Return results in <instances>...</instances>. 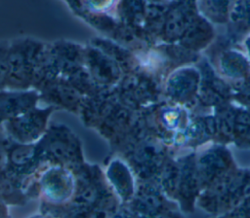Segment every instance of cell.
<instances>
[{
    "label": "cell",
    "mask_w": 250,
    "mask_h": 218,
    "mask_svg": "<svg viewBox=\"0 0 250 218\" xmlns=\"http://www.w3.org/2000/svg\"><path fill=\"white\" fill-rule=\"evenodd\" d=\"M170 1H184V0H170Z\"/></svg>",
    "instance_id": "16"
},
{
    "label": "cell",
    "mask_w": 250,
    "mask_h": 218,
    "mask_svg": "<svg viewBox=\"0 0 250 218\" xmlns=\"http://www.w3.org/2000/svg\"><path fill=\"white\" fill-rule=\"evenodd\" d=\"M148 3H166L167 0H146Z\"/></svg>",
    "instance_id": "14"
},
{
    "label": "cell",
    "mask_w": 250,
    "mask_h": 218,
    "mask_svg": "<svg viewBox=\"0 0 250 218\" xmlns=\"http://www.w3.org/2000/svg\"><path fill=\"white\" fill-rule=\"evenodd\" d=\"M235 0H196L198 13L212 24H227Z\"/></svg>",
    "instance_id": "10"
},
{
    "label": "cell",
    "mask_w": 250,
    "mask_h": 218,
    "mask_svg": "<svg viewBox=\"0 0 250 218\" xmlns=\"http://www.w3.org/2000/svg\"><path fill=\"white\" fill-rule=\"evenodd\" d=\"M3 139L0 137V173L2 172V170L5 167V159H6V149H5V145L4 142L2 141Z\"/></svg>",
    "instance_id": "13"
},
{
    "label": "cell",
    "mask_w": 250,
    "mask_h": 218,
    "mask_svg": "<svg viewBox=\"0 0 250 218\" xmlns=\"http://www.w3.org/2000/svg\"><path fill=\"white\" fill-rule=\"evenodd\" d=\"M76 182L74 175L63 165L55 164L42 173L40 193L49 203L62 204L74 199Z\"/></svg>",
    "instance_id": "3"
},
{
    "label": "cell",
    "mask_w": 250,
    "mask_h": 218,
    "mask_svg": "<svg viewBox=\"0 0 250 218\" xmlns=\"http://www.w3.org/2000/svg\"><path fill=\"white\" fill-rule=\"evenodd\" d=\"M3 210H6L5 209V205L4 203H2V200H0V215H3Z\"/></svg>",
    "instance_id": "15"
},
{
    "label": "cell",
    "mask_w": 250,
    "mask_h": 218,
    "mask_svg": "<svg viewBox=\"0 0 250 218\" xmlns=\"http://www.w3.org/2000/svg\"><path fill=\"white\" fill-rule=\"evenodd\" d=\"M9 41H0V90L6 87L8 77Z\"/></svg>",
    "instance_id": "12"
},
{
    "label": "cell",
    "mask_w": 250,
    "mask_h": 218,
    "mask_svg": "<svg viewBox=\"0 0 250 218\" xmlns=\"http://www.w3.org/2000/svg\"><path fill=\"white\" fill-rule=\"evenodd\" d=\"M199 72L193 67H182L174 71L167 81L168 94L180 101L188 100L196 92Z\"/></svg>",
    "instance_id": "7"
},
{
    "label": "cell",
    "mask_w": 250,
    "mask_h": 218,
    "mask_svg": "<svg viewBox=\"0 0 250 218\" xmlns=\"http://www.w3.org/2000/svg\"><path fill=\"white\" fill-rule=\"evenodd\" d=\"M39 94L35 90H0V125L36 106Z\"/></svg>",
    "instance_id": "5"
},
{
    "label": "cell",
    "mask_w": 250,
    "mask_h": 218,
    "mask_svg": "<svg viewBox=\"0 0 250 218\" xmlns=\"http://www.w3.org/2000/svg\"><path fill=\"white\" fill-rule=\"evenodd\" d=\"M214 35L212 23L197 13L178 43L188 51L197 52L205 49L214 39Z\"/></svg>",
    "instance_id": "6"
},
{
    "label": "cell",
    "mask_w": 250,
    "mask_h": 218,
    "mask_svg": "<svg viewBox=\"0 0 250 218\" xmlns=\"http://www.w3.org/2000/svg\"><path fill=\"white\" fill-rule=\"evenodd\" d=\"M119 0H81L80 5L74 10L78 15L82 13H91L96 15H109L114 10Z\"/></svg>",
    "instance_id": "11"
},
{
    "label": "cell",
    "mask_w": 250,
    "mask_h": 218,
    "mask_svg": "<svg viewBox=\"0 0 250 218\" xmlns=\"http://www.w3.org/2000/svg\"><path fill=\"white\" fill-rule=\"evenodd\" d=\"M218 62L220 71L229 79L239 80L250 75V58L236 50L223 51L218 57Z\"/></svg>",
    "instance_id": "8"
},
{
    "label": "cell",
    "mask_w": 250,
    "mask_h": 218,
    "mask_svg": "<svg viewBox=\"0 0 250 218\" xmlns=\"http://www.w3.org/2000/svg\"><path fill=\"white\" fill-rule=\"evenodd\" d=\"M108 180L123 200H130L134 195V182L127 165L120 161H113L107 170Z\"/></svg>",
    "instance_id": "9"
},
{
    "label": "cell",
    "mask_w": 250,
    "mask_h": 218,
    "mask_svg": "<svg viewBox=\"0 0 250 218\" xmlns=\"http://www.w3.org/2000/svg\"><path fill=\"white\" fill-rule=\"evenodd\" d=\"M51 108L32 109L14 117L4 123L7 133L20 144H33L43 137L46 132L47 122Z\"/></svg>",
    "instance_id": "2"
},
{
    "label": "cell",
    "mask_w": 250,
    "mask_h": 218,
    "mask_svg": "<svg viewBox=\"0 0 250 218\" xmlns=\"http://www.w3.org/2000/svg\"><path fill=\"white\" fill-rule=\"evenodd\" d=\"M244 1H247V2H249V3H250V0H244Z\"/></svg>",
    "instance_id": "17"
},
{
    "label": "cell",
    "mask_w": 250,
    "mask_h": 218,
    "mask_svg": "<svg viewBox=\"0 0 250 218\" xmlns=\"http://www.w3.org/2000/svg\"><path fill=\"white\" fill-rule=\"evenodd\" d=\"M197 13L196 0L170 1L159 31V38L167 44L179 42Z\"/></svg>",
    "instance_id": "4"
},
{
    "label": "cell",
    "mask_w": 250,
    "mask_h": 218,
    "mask_svg": "<svg viewBox=\"0 0 250 218\" xmlns=\"http://www.w3.org/2000/svg\"><path fill=\"white\" fill-rule=\"evenodd\" d=\"M46 45L31 38H20L9 42L8 89H27L36 78V73Z\"/></svg>",
    "instance_id": "1"
}]
</instances>
